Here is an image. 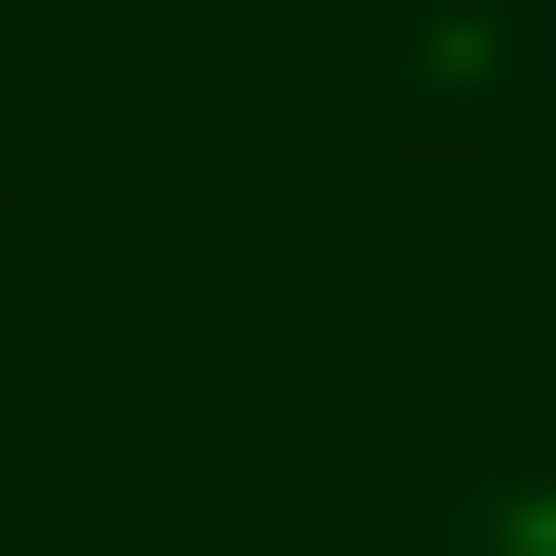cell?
I'll use <instances>...</instances> for the list:
<instances>
[{"mask_svg": "<svg viewBox=\"0 0 556 556\" xmlns=\"http://www.w3.org/2000/svg\"><path fill=\"white\" fill-rule=\"evenodd\" d=\"M521 87H539V17H521V0H417V17H400V104H417V139H486Z\"/></svg>", "mask_w": 556, "mask_h": 556, "instance_id": "6da1fadb", "label": "cell"}, {"mask_svg": "<svg viewBox=\"0 0 556 556\" xmlns=\"http://www.w3.org/2000/svg\"><path fill=\"white\" fill-rule=\"evenodd\" d=\"M417 556H556V452H486L417 486Z\"/></svg>", "mask_w": 556, "mask_h": 556, "instance_id": "7a4b0ae2", "label": "cell"}]
</instances>
